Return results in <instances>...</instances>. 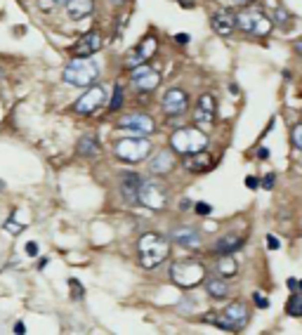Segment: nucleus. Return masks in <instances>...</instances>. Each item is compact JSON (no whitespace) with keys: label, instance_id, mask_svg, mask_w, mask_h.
<instances>
[{"label":"nucleus","instance_id":"ddd939ff","mask_svg":"<svg viewBox=\"0 0 302 335\" xmlns=\"http://www.w3.org/2000/svg\"><path fill=\"white\" fill-rule=\"evenodd\" d=\"M217 163V158H215L210 151H194V154H184L182 156V168L189 172H194V175H201V172H208L213 165Z\"/></svg>","mask_w":302,"mask_h":335},{"label":"nucleus","instance_id":"5701e85b","mask_svg":"<svg viewBox=\"0 0 302 335\" xmlns=\"http://www.w3.org/2000/svg\"><path fill=\"white\" fill-rule=\"evenodd\" d=\"M92 7H95L92 0H66V12H69L71 19L88 17L90 12H92Z\"/></svg>","mask_w":302,"mask_h":335},{"label":"nucleus","instance_id":"39448f33","mask_svg":"<svg viewBox=\"0 0 302 335\" xmlns=\"http://www.w3.org/2000/svg\"><path fill=\"white\" fill-rule=\"evenodd\" d=\"M272 26H274V21L267 17L262 9L246 7L243 12H239V14H236V28H241L246 36L265 38V36H269Z\"/></svg>","mask_w":302,"mask_h":335},{"label":"nucleus","instance_id":"a19ab883","mask_svg":"<svg viewBox=\"0 0 302 335\" xmlns=\"http://www.w3.org/2000/svg\"><path fill=\"white\" fill-rule=\"evenodd\" d=\"M293 50H295V55H302V38H298L293 43Z\"/></svg>","mask_w":302,"mask_h":335},{"label":"nucleus","instance_id":"f3484780","mask_svg":"<svg viewBox=\"0 0 302 335\" xmlns=\"http://www.w3.org/2000/svg\"><path fill=\"white\" fill-rule=\"evenodd\" d=\"M168 238L172 243L182 245V248H189V250H194V248L201 245V234L194 226H175V229H170Z\"/></svg>","mask_w":302,"mask_h":335},{"label":"nucleus","instance_id":"79ce46f5","mask_svg":"<svg viewBox=\"0 0 302 335\" xmlns=\"http://www.w3.org/2000/svg\"><path fill=\"white\" fill-rule=\"evenodd\" d=\"M14 333H26V328H24V324H21V321H17V324H14Z\"/></svg>","mask_w":302,"mask_h":335},{"label":"nucleus","instance_id":"e433bc0d","mask_svg":"<svg viewBox=\"0 0 302 335\" xmlns=\"http://www.w3.org/2000/svg\"><path fill=\"white\" fill-rule=\"evenodd\" d=\"M189 40H191V38H189L187 33H177V36H175V43H177V45H187Z\"/></svg>","mask_w":302,"mask_h":335},{"label":"nucleus","instance_id":"9d476101","mask_svg":"<svg viewBox=\"0 0 302 335\" xmlns=\"http://www.w3.org/2000/svg\"><path fill=\"white\" fill-rule=\"evenodd\" d=\"M130 83H133V88L137 92H153L160 85V76H158V71H153L151 66L140 64V66H135L133 73H130Z\"/></svg>","mask_w":302,"mask_h":335},{"label":"nucleus","instance_id":"7c9ffc66","mask_svg":"<svg viewBox=\"0 0 302 335\" xmlns=\"http://www.w3.org/2000/svg\"><path fill=\"white\" fill-rule=\"evenodd\" d=\"M253 302L258 305V309H269V298H265L262 293H253Z\"/></svg>","mask_w":302,"mask_h":335},{"label":"nucleus","instance_id":"09e8293b","mask_svg":"<svg viewBox=\"0 0 302 335\" xmlns=\"http://www.w3.org/2000/svg\"><path fill=\"white\" fill-rule=\"evenodd\" d=\"M111 2H125V0H111Z\"/></svg>","mask_w":302,"mask_h":335},{"label":"nucleus","instance_id":"c03bdc74","mask_svg":"<svg viewBox=\"0 0 302 335\" xmlns=\"http://www.w3.org/2000/svg\"><path fill=\"white\" fill-rule=\"evenodd\" d=\"M179 5H182V7L184 9H189V7H194V0H177Z\"/></svg>","mask_w":302,"mask_h":335},{"label":"nucleus","instance_id":"f03ea898","mask_svg":"<svg viewBox=\"0 0 302 335\" xmlns=\"http://www.w3.org/2000/svg\"><path fill=\"white\" fill-rule=\"evenodd\" d=\"M248 319H250V312L243 302H231L220 314H205L203 321L217 326L220 331H227V333H239L248 324Z\"/></svg>","mask_w":302,"mask_h":335},{"label":"nucleus","instance_id":"c85d7f7f","mask_svg":"<svg viewBox=\"0 0 302 335\" xmlns=\"http://www.w3.org/2000/svg\"><path fill=\"white\" fill-rule=\"evenodd\" d=\"M194 210H196V215L205 218V215H210V213H213V206H210V203H205V201H198V203L194 206Z\"/></svg>","mask_w":302,"mask_h":335},{"label":"nucleus","instance_id":"2f4dec72","mask_svg":"<svg viewBox=\"0 0 302 335\" xmlns=\"http://www.w3.org/2000/svg\"><path fill=\"white\" fill-rule=\"evenodd\" d=\"M69 283H71V295H73V298H76V300H80V298H83V286H80V281H76V279H71V281H69Z\"/></svg>","mask_w":302,"mask_h":335},{"label":"nucleus","instance_id":"a878e982","mask_svg":"<svg viewBox=\"0 0 302 335\" xmlns=\"http://www.w3.org/2000/svg\"><path fill=\"white\" fill-rule=\"evenodd\" d=\"M140 52H142V57H144V62L149 59L153 52H156V38H144L142 43H140V47H137Z\"/></svg>","mask_w":302,"mask_h":335},{"label":"nucleus","instance_id":"2eb2a0df","mask_svg":"<svg viewBox=\"0 0 302 335\" xmlns=\"http://www.w3.org/2000/svg\"><path fill=\"white\" fill-rule=\"evenodd\" d=\"M210 26H213V31L217 36H222V38L231 36V33L236 31V14L227 7L217 9L213 17H210Z\"/></svg>","mask_w":302,"mask_h":335},{"label":"nucleus","instance_id":"6ab92c4d","mask_svg":"<svg viewBox=\"0 0 302 335\" xmlns=\"http://www.w3.org/2000/svg\"><path fill=\"white\" fill-rule=\"evenodd\" d=\"M99 50H102V36H99L97 31H88V33L73 45V55L76 57H92L95 52H99Z\"/></svg>","mask_w":302,"mask_h":335},{"label":"nucleus","instance_id":"c756f323","mask_svg":"<svg viewBox=\"0 0 302 335\" xmlns=\"http://www.w3.org/2000/svg\"><path fill=\"white\" fill-rule=\"evenodd\" d=\"M291 137H293V144L302 151V123H298V125L293 127V132H291Z\"/></svg>","mask_w":302,"mask_h":335},{"label":"nucleus","instance_id":"9b49d317","mask_svg":"<svg viewBox=\"0 0 302 335\" xmlns=\"http://www.w3.org/2000/svg\"><path fill=\"white\" fill-rule=\"evenodd\" d=\"M118 127L121 130H130L135 135H151L156 130V123L149 113H142V111H135V113H128V116L118 118Z\"/></svg>","mask_w":302,"mask_h":335},{"label":"nucleus","instance_id":"ea45409f","mask_svg":"<svg viewBox=\"0 0 302 335\" xmlns=\"http://www.w3.org/2000/svg\"><path fill=\"white\" fill-rule=\"evenodd\" d=\"M5 229H12V234H19V231H21V224H14V222H7V224H5Z\"/></svg>","mask_w":302,"mask_h":335},{"label":"nucleus","instance_id":"473e14b6","mask_svg":"<svg viewBox=\"0 0 302 335\" xmlns=\"http://www.w3.org/2000/svg\"><path fill=\"white\" fill-rule=\"evenodd\" d=\"M276 24H281V26H284V21H288V19H291V14H288V12H286L284 7H276Z\"/></svg>","mask_w":302,"mask_h":335},{"label":"nucleus","instance_id":"f704fd0d","mask_svg":"<svg viewBox=\"0 0 302 335\" xmlns=\"http://www.w3.org/2000/svg\"><path fill=\"white\" fill-rule=\"evenodd\" d=\"M267 245H269V250H279V238L276 236H272V234H267Z\"/></svg>","mask_w":302,"mask_h":335},{"label":"nucleus","instance_id":"7ed1b4c3","mask_svg":"<svg viewBox=\"0 0 302 335\" xmlns=\"http://www.w3.org/2000/svg\"><path fill=\"white\" fill-rule=\"evenodd\" d=\"M99 78V66L90 57H73L64 69V81L73 88H90Z\"/></svg>","mask_w":302,"mask_h":335},{"label":"nucleus","instance_id":"49530a36","mask_svg":"<svg viewBox=\"0 0 302 335\" xmlns=\"http://www.w3.org/2000/svg\"><path fill=\"white\" fill-rule=\"evenodd\" d=\"M298 290H300V293H302V281H298Z\"/></svg>","mask_w":302,"mask_h":335},{"label":"nucleus","instance_id":"20e7f679","mask_svg":"<svg viewBox=\"0 0 302 335\" xmlns=\"http://www.w3.org/2000/svg\"><path fill=\"white\" fill-rule=\"evenodd\" d=\"M151 154V142L147 137H121L114 144V156L123 163H142Z\"/></svg>","mask_w":302,"mask_h":335},{"label":"nucleus","instance_id":"bb28decb","mask_svg":"<svg viewBox=\"0 0 302 335\" xmlns=\"http://www.w3.org/2000/svg\"><path fill=\"white\" fill-rule=\"evenodd\" d=\"M121 107H123V88H121V85H116V88H114V97H111V102H109V111L116 113Z\"/></svg>","mask_w":302,"mask_h":335},{"label":"nucleus","instance_id":"393cba45","mask_svg":"<svg viewBox=\"0 0 302 335\" xmlns=\"http://www.w3.org/2000/svg\"><path fill=\"white\" fill-rule=\"evenodd\" d=\"M286 312H288V317H295V319L302 317V293L300 290H295L293 295L288 298V302H286Z\"/></svg>","mask_w":302,"mask_h":335},{"label":"nucleus","instance_id":"f257e3e1","mask_svg":"<svg viewBox=\"0 0 302 335\" xmlns=\"http://www.w3.org/2000/svg\"><path fill=\"white\" fill-rule=\"evenodd\" d=\"M137 250H140V262H142L144 269H153L158 267L163 260H168L170 255V238L160 234H144L137 243Z\"/></svg>","mask_w":302,"mask_h":335},{"label":"nucleus","instance_id":"dca6fc26","mask_svg":"<svg viewBox=\"0 0 302 335\" xmlns=\"http://www.w3.org/2000/svg\"><path fill=\"white\" fill-rule=\"evenodd\" d=\"M140 187H142V175L125 170L121 172V194L128 203H140Z\"/></svg>","mask_w":302,"mask_h":335},{"label":"nucleus","instance_id":"f8f14e48","mask_svg":"<svg viewBox=\"0 0 302 335\" xmlns=\"http://www.w3.org/2000/svg\"><path fill=\"white\" fill-rule=\"evenodd\" d=\"M160 107H163V113L168 118L182 116V113L189 109V95L184 90H179V88H170V90L163 95Z\"/></svg>","mask_w":302,"mask_h":335},{"label":"nucleus","instance_id":"412c9836","mask_svg":"<svg viewBox=\"0 0 302 335\" xmlns=\"http://www.w3.org/2000/svg\"><path fill=\"white\" fill-rule=\"evenodd\" d=\"M205 293H208L213 300H224L227 295H229V286H227V281L217 274V276L205 279Z\"/></svg>","mask_w":302,"mask_h":335},{"label":"nucleus","instance_id":"b1692460","mask_svg":"<svg viewBox=\"0 0 302 335\" xmlns=\"http://www.w3.org/2000/svg\"><path fill=\"white\" fill-rule=\"evenodd\" d=\"M215 272L220 274L222 279H229V276H236V274H239V264H236V260H234L231 255H220Z\"/></svg>","mask_w":302,"mask_h":335},{"label":"nucleus","instance_id":"37998d69","mask_svg":"<svg viewBox=\"0 0 302 335\" xmlns=\"http://www.w3.org/2000/svg\"><path fill=\"white\" fill-rule=\"evenodd\" d=\"M224 2H229V5H248L253 0H224Z\"/></svg>","mask_w":302,"mask_h":335},{"label":"nucleus","instance_id":"4be33fe9","mask_svg":"<svg viewBox=\"0 0 302 335\" xmlns=\"http://www.w3.org/2000/svg\"><path fill=\"white\" fill-rule=\"evenodd\" d=\"M76 151H78V156L95 158V156H99V139L95 135H83L76 144Z\"/></svg>","mask_w":302,"mask_h":335},{"label":"nucleus","instance_id":"4c0bfd02","mask_svg":"<svg viewBox=\"0 0 302 335\" xmlns=\"http://www.w3.org/2000/svg\"><path fill=\"white\" fill-rule=\"evenodd\" d=\"M246 187H248V189H258L260 187L258 177H246Z\"/></svg>","mask_w":302,"mask_h":335},{"label":"nucleus","instance_id":"72a5a7b5","mask_svg":"<svg viewBox=\"0 0 302 335\" xmlns=\"http://www.w3.org/2000/svg\"><path fill=\"white\" fill-rule=\"evenodd\" d=\"M24 250H26L28 257H36V255H38V243H36V241H28Z\"/></svg>","mask_w":302,"mask_h":335},{"label":"nucleus","instance_id":"1a4fd4ad","mask_svg":"<svg viewBox=\"0 0 302 335\" xmlns=\"http://www.w3.org/2000/svg\"><path fill=\"white\" fill-rule=\"evenodd\" d=\"M104 104H107V90H104L102 85H90L88 92L73 104V109H76V113L90 116V113H95V111L102 109Z\"/></svg>","mask_w":302,"mask_h":335},{"label":"nucleus","instance_id":"58836bf2","mask_svg":"<svg viewBox=\"0 0 302 335\" xmlns=\"http://www.w3.org/2000/svg\"><path fill=\"white\" fill-rule=\"evenodd\" d=\"M258 158H262V161L269 158V149H267V146H260V149H258Z\"/></svg>","mask_w":302,"mask_h":335},{"label":"nucleus","instance_id":"cd10ccee","mask_svg":"<svg viewBox=\"0 0 302 335\" xmlns=\"http://www.w3.org/2000/svg\"><path fill=\"white\" fill-rule=\"evenodd\" d=\"M140 64H144V57H142V52L135 47L133 52H128V57H125V66H128V69H135V66H140Z\"/></svg>","mask_w":302,"mask_h":335},{"label":"nucleus","instance_id":"c9c22d12","mask_svg":"<svg viewBox=\"0 0 302 335\" xmlns=\"http://www.w3.org/2000/svg\"><path fill=\"white\" fill-rule=\"evenodd\" d=\"M274 182H276V175H274V172H269V175H267V180H262V187H265V189H272V187H274Z\"/></svg>","mask_w":302,"mask_h":335},{"label":"nucleus","instance_id":"aec40b11","mask_svg":"<svg viewBox=\"0 0 302 335\" xmlns=\"http://www.w3.org/2000/svg\"><path fill=\"white\" fill-rule=\"evenodd\" d=\"M172 149H160L158 154L149 161V175H168L175 168V158H172Z\"/></svg>","mask_w":302,"mask_h":335},{"label":"nucleus","instance_id":"6e6552de","mask_svg":"<svg viewBox=\"0 0 302 335\" xmlns=\"http://www.w3.org/2000/svg\"><path fill=\"white\" fill-rule=\"evenodd\" d=\"M140 203L144 208L163 210L168 206V187L160 180H142L140 187Z\"/></svg>","mask_w":302,"mask_h":335},{"label":"nucleus","instance_id":"423d86ee","mask_svg":"<svg viewBox=\"0 0 302 335\" xmlns=\"http://www.w3.org/2000/svg\"><path fill=\"white\" fill-rule=\"evenodd\" d=\"M208 144V137L198 130V127H177L172 135H170V149L175 151V154H194V151H201L205 149Z\"/></svg>","mask_w":302,"mask_h":335},{"label":"nucleus","instance_id":"4468645a","mask_svg":"<svg viewBox=\"0 0 302 335\" xmlns=\"http://www.w3.org/2000/svg\"><path fill=\"white\" fill-rule=\"evenodd\" d=\"M217 116V104H215L213 95H201L198 102H196V109H194V123L196 125H210Z\"/></svg>","mask_w":302,"mask_h":335},{"label":"nucleus","instance_id":"a18cd8bd","mask_svg":"<svg viewBox=\"0 0 302 335\" xmlns=\"http://www.w3.org/2000/svg\"><path fill=\"white\" fill-rule=\"evenodd\" d=\"M288 286H291V290H298V279H288Z\"/></svg>","mask_w":302,"mask_h":335},{"label":"nucleus","instance_id":"0eeeda50","mask_svg":"<svg viewBox=\"0 0 302 335\" xmlns=\"http://www.w3.org/2000/svg\"><path fill=\"white\" fill-rule=\"evenodd\" d=\"M170 279L179 288H194L205 281V267L198 260H179L170 267Z\"/></svg>","mask_w":302,"mask_h":335},{"label":"nucleus","instance_id":"a211bd4d","mask_svg":"<svg viewBox=\"0 0 302 335\" xmlns=\"http://www.w3.org/2000/svg\"><path fill=\"white\" fill-rule=\"evenodd\" d=\"M246 241H248V236H243V234H224L215 241L213 253L215 255H234L236 250H241V248L246 245Z\"/></svg>","mask_w":302,"mask_h":335},{"label":"nucleus","instance_id":"de8ad7c7","mask_svg":"<svg viewBox=\"0 0 302 335\" xmlns=\"http://www.w3.org/2000/svg\"><path fill=\"white\" fill-rule=\"evenodd\" d=\"M54 2H59V5H66V0H54Z\"/></svg>","mask_w":302,"mask_h":335}]
</instances>
